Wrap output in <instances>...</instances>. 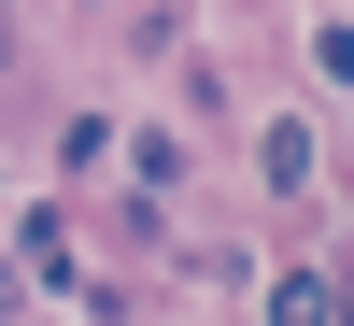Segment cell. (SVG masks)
Here are the masks:
<instances>
[{
    "instance_id": "1",
    "label": "cell",
    "mask_w": 354,
    "mask_h": 326,
    "mask_svg": "<svg viewBox=\"0 0 354 326\" xmlns=\"http://www.w3.org/2000/svg\"><path fill=\"white\" fill-rule=\"evenodd\" d=\"M15 255H28L43 284H71V298H85V255H71V227H57V213H28V227H15Z\"/></svg>"
},
{
    "instance_id": "2",
    "label": "cell",
    "mask_w": 354,
    "mask_h": 326,
    "mask_svg": "<svg viewBox=\"0 0 354 326\" xmlns=\"http://www.w3.org/2000/svg\"><path fill=\"white\" fill-rule=\"evenodd\" d=\"M270 326H340V284H326V270H283V284H270Z\"/></svg>"
},
{
    "instance_id": "3",
    "label": "cell",
    "mask_w": 354,
    "mask_h": 326,
    "mask_svg": "<svg viewBox=\"0 0 354 326\" xmlns=\"http://www.w3.org/2000/svg\"><path fill=\"white\" fill-rule=\"evenodd\" d=\"M0 312H15V270H0Z\"/></svg>"
},
{
    "instance_id": "4",
    "label": "cell",
    "mask_w": 354,
    "mask_h": 326,
    "mask_svg": "<svg viewBox=\"0 0 354 326\" xmlns=\"http://www.w3.org/2000/svg\"><path fill=\"white\" fill-rule=\"evenodd\" d=\"M0 43H15V15H0Z\"/></svg>"
}]
</instances>
